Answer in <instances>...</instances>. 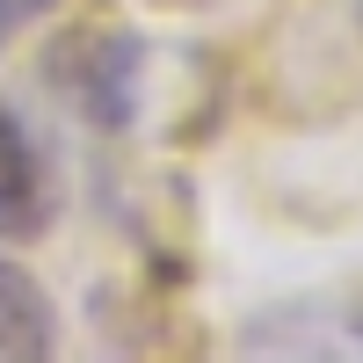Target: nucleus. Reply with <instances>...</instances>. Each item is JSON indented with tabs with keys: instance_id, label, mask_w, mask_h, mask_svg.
I'll return each instance as SVG.
<instances>
[{
	"instance_id": "nucleus-1",
	"label": "nucleus",
	"mask_w": 363,
	"mask_h": 363,
	"mask_svg": "<svg viewBox=\"0 0 363 363\" xmlns=\"http://www.w3.org/2000/svg\"><path fill=\"white\" fill-rule=\"evenodd\" d=\"M44 80L66 95L95 131H124L138 116V87H145V44L131 29H66L44 58Z\"/></svg>"
},
{
	"instance_id": "nucleus-2",
	"label": "nucleus",
	"mask_w": 363,
	"mask_h": 363,
	"mask_svg": "<svg viewBox=\"0 0 363 363\" xmlns=\"http://www.w3.org/2000/svg\"><path fill=\"white\" fill-rule=\"evenodd\" d=\"M51 211H58L51 160H44V145L29 138V124L0 102V240H44Z\"/></svg>"
},
{
	"instance_id": "nucleus-3",
	"label": "nucleus",
	"mask_w": 363,
	"mask_h": 363,
	"mask_svg": "<svg viewBox=\"0 0 363 363\" xmlns=\"http://www.w3.org/2000/svg\"><path fill=\"white\" fill-rule=\"evenodd\" d=\"M0 356H8V363H51L58 356V313H51V298L8 255H0Z\"/></svg>"
},
{
	"instance_id": "nucleus-4",
	"label": "nucleus",
	"mask_w": 363,
	"mask_h": 363,
	"mask_svg": "<svg viewBox=\"0 0 363 363\" xmlns=\"http://www.w3.org/2000/svg\"><path fill=\"white\" fill-rule=\"evenodd\" d=\"M51 8H58V0H0V51H8L37 15H51Z\"/></svg>"
}]
</instances>
